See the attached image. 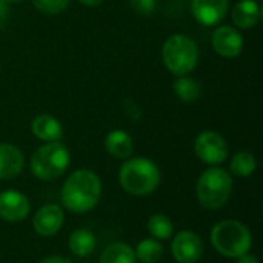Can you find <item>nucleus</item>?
<instances>
[{
    "label": "nucleus",
    "mask_w": 263,
    "mask_h": 263,
    "mask_svg": "<svg viewBox=\"0 0 263 263\" xmlns=\"http://www.w3.org/2000/svg\"><path fill=\"white\" fill-rule=\"evenodd\" d=\"M5 2H6L8 5H12V3H22L23 0H5Z\"/></svg>",
    "instance_id": "obj_29"
},
{
    "label": "nucleus",
    "mask_w": 263,
    "mask_h": 263,
    "mask_svg": "<svg viewBox=\"0 0 263 263\" xmlns=\"http://www.w3.org/2000/svg\"><path fill=\"white\" fill-rule=\"evenodd\" d=\"M174 94L182 100V102H196L200 94H202V85L199 80L190 76H179L176 82L173 83Z\"/></svg>",
    "instance_id": "obj_18"
},
{
    "label": "nucleus",
    "mask_w": 263,
    "mask_h": 263,
    "mask_svg": "<svg viewBox=\"0 0 263 263\" xmlns=\"http://www.w3.org/2000/svg\"><path fill=\"white\" fill-rule=\"evenodd\" d=\"M32 3L40 12L54 15V14H60L62 11H65L69 6L71 0H32Z\"/></svg>",
    "instance_id": "obj_23"
},
{
    "label": "nucleus",
    "mask_w": 263,
    "mask_h": 263,
    "mask_svg": "<svg viewBox=\"0 0 263 263\" xmlns=\"http://www.w3.org/2000/svg\"><path fill=\"white\" fill-rule=\"evenodd\" d=\"M131 8L142 15H149L156 11L157 0H129Z\"/></svg>",
    "instance_id": "obj_24"
},
{
    "label": "nucleus",
    "mask_w": 263,
    "mask_h": 263,
    "mask_svg": "<svg viewBox=\"0 0 263 263\" xmlns=\"http://www.w3.org/2000/svg\"><path fill=\"white\" fill-rule=\"evenodd\" d=\"M63 223H65V213L62 206L54 203L42 206L32 219V227L35 233L42 237H51L57 234L62 230Z\"/></svg>",
    "instance_id": "obj_12"
},
{
    "label": "nucleus",
    "mask_w": 263,
    "mask_h": 263,
    "mask_svg": "<svg viewBox=\"0 0 263 263\" xmlns=\"http://www.w3.org/2000/svg\"><path fill=\"white\" fill-rule=\"evenodd\" d=\"M211 43H213L214 51L219 55L225 59H234L243 49V35L240 34L237 28L223 25L214 31Z\"/></svg>",
    "instance_id": "obj_10"
},
{
    "label": "nucleus",
    "mask_w": 263,
    "mask_h": 263,
    "mask_svg": "<svg viewBox=\"0 0 263 263\" xmlns=\"http://www.w3.org/2000/svg\"><path fill=\"white\" fill-rule=\"evenodd\" d=\"M102 197V180L91 170L74 171L62 186V203L72 213H88Z\"/></svg>",
    "instance_id": "obj_1"
},
{
    "label": "nucleus",
    "mask_w": 263,
    "mask_h": 263,
    "mask_svg": "<svg viewBox=\"0 0 263 263\" xmlns=\"http://www.w3.org/2000/svg\"><path fill=\"white\" fill-rule=\"evenodd\" d=\"M68 247L74 256L88 257L94 253V250L97 247V239H96L94 233H91L89 230L79 228L71 233V236L68 239Z\"/></svg>",
    "instance_id": "obj_17"
},
{
    "label": "nucleus",
    "mask_w": 263,
    "mask_h": 263,
    "mask_svg": "<svg viewBox=\"0 0 263 263\" xmlns=\"http://www.w3.org/2000/svg\"><path fill=\"white\" fill-rule=\"evenodd\" d=\"M162 180V174L159 166L146 157H133L128 159L120 171H119V182L122 188L137 197L148 196L154 193Z\"/></svg>",
    "instance_id": "obj_2"
},
{
    "label": "nucleus",
    "mask_w": 263,
    "mask_h": 263,
    "mask_svg": "<svg viewBox=\"0 0 263 263\" xmlns=\"http://www.w3.org/2000/svg\"><path fill=\"white\" fill-rule=\"evenodd\" d=\"M162 60L176 77L188 76L199 63L197 43L186 34H173L163 43Z\"/></svg>",
    "instance_id": "obj_5"
},
{
    "label": "nucleus",
    "mask_w": 263,
    "mask_h": 263,
    "mask_svg": "<svg viewBox=\"0 0 263 263\" xmlns=\"http://www.w3.org/2000/svg\"><path fill=\"white\" fill-rule=\"evenodd\" d=\"M39 263H72L71 260L65 259V257H59V256H51V257H45L43 260Z\"/></svg>",
    "instance_id": "obj_26"
},
{
    "label": "nucleus",
    "mask_w": 263,
    "mask_h": 263,
    "mask_svg": "<svg viewBox=\"0 0 263 263\" xmlns=\"http://www.w3.org/2000/svg\"><path fill=\"white\" fill-rule=\"evenodd\" d=\"M230 9V0H191V12L203 26L219 25Z\"/></svg>",
    "instance_id": "obj_11"
},
{
    "label": "nucleus",
    "mask_w": 263,
    "mask_h": 263,
    "mask_svg": "<svg viewBox=\"0 0 263 263\" xmlns=\"http://www.w3.org/2000/svg\"><path fill=\"white\" fill-rule=\"evenodd\" d=\"M194 151L203 163L211 166L223 163L230 154L227 140L216 131L200 133L196 139Z\"/></svg>",
    "instance_id": "obj_7"
},
{
    "label": "nucleus",
    "mask_w": 263,
    "mask_h": 263,
    "mask_svg": "<svg viewBox=\"0 0 263 263\" xmlns=\"http://www.w3.org/2000/svg\"><path fill=\"white\" fill-rule=\"evenodd\" d=\"M25 166L23 153L11 143H0V180L17 177Z\"/></svg>",
    "instance_id": "obj_13"
},
{
    "label": "nucleus",
    "mask_w": 263,
    "mask_h": 263,
    "mask_svg": "<svg viewBox=\"0 0 263 263\" xmlns=\"http://www.w3.org/2000/svg\"><path fill=\"white\" fill-rule=\"evenodd\" d=\"M256 2H259V0H256Z\"/></svg>",
    "instance_id": "obj_30"
},
{
    "label": "nucleus",
    "mask_w": 263,
    "mask_h": 263,
    "mask_svg": "<svg viewBox=\"0 0 263 263\" xmlns=\"http://www.w3.org/2000/svg\"><path fill=\"white\" fill-rule=\"evenodd\" d=\"M71 163V154L68 148L60 142H48L37 148L31 157V173L43 182L59 179L66 173Z\"/></svg>",
    "instance_id": "obj_6"
},
{
    "label": "nucleus",
    "mask_w": 263,
    "mask_h": 263,
    "mask_svg": "<svg viewBox=\"0 0 263 263\" xmlns=\"http://www.w3.org/2000/svg\"><path fill=\"white\" fill-rule=\"evenodd\" d=\"M105 149L116 159H129L134 151V142L131 136L123 129H112L105 137Z\"/></svg>",
    "instance_id": "obj_16"
},
{
    "label": "nucleus",
    "mask_w": 263,
    "mask_h": 263,
    "mask_svg": "<svg viewBox=\"0 0 263 263\" xmlns=\"http://www.w3.org/2000/svg\"><path fill=\"white\" fill-rule=\"evenodd\" d=\"M236 263H259V260H257L256 256L247 253V254H242L240 257H237V262Z\"/></svg>",
    "instance_id": "obj_25"
},
{
    "label": "nucleus",
    "mask_w": 263,
    "mask_h": 263,
    "mask_svg": "<svg viewBox=\"0 0 263 263\" xmlns=\"http://www.w3.org/2000/svg\"><path fill=\"white\" fill-rule=\"evenodd\" d=\"M171 253L177 263H197L203 254V242L193 231H180L174 236Z\"/></svg>",
    "instance_id": "obj_8"
},
{
    "label": "nucleus",
    "mask_w": 263,
    "mask_h": 263,
    "mask_svg": "<svg viewBox=\"0 0 263 263\" xmlns=\"http://www.w3.org/2000/svg\"><path fill=\"white\" fill-rule=\"evenodd\" d=\"M32 134L42 142H60L63 137L62 123L51 114H40L31 123Z\"/></svg>",
    "instance_id": "obj_14"
},
{
    "label": "nucleus",
    "mask_w": 263,
    "mask_h": 263,
    "mask_svg": "<svg viewBox=\"0 0 263 263\" xmlns=\"http://www.w3.org/2000/svg\"><path fill=\"white\" fill-rule=\"evenodd\" d=\"M146 228H148V233L151 234V237L157 239V240L171 239L173 233H174V225H173L171 219L166 214H162V213L153 214L148 219Z\"/></svg>",
    "instance_id": "obj_21"
},
{
    "label": "nucleus",
    "mask_w": 263,
    "mask_h": 263,
    "mask_svg": "<svg viewBox=\"0 0 263 263\" xmlns=\"http://www.w3.org/2000/svg\"><path fill=\"white\" fill-rule=\"evenodd\" d=\"M233 193L231 174L219 166L205 170L196 185L199 203L206 210H219L227 205Z\"/></svg>",
    "instance_id": "obj_4"
},
{
    "label": "nucleus",
    "mask_w": 263,
    "mask_h": 263,
    "mask_svg": "<svg viewBox=\"0 0 263 263\" xmlns=\"http://www.w3.org/2000/svg\"><path fill=\"white\" fill-rule=\"evenodd\" d=\"M99 263H137V257L129 245L117 242L105 248Z\"/></svg>",
    "instance_id": "obj_19"
},
{
    "label": "nucleus",
    "mask_w": 263,
    "mask_h": 263,
    "mask_svg": "<svg viewBox=\"0 0 263 263\" xmlns=\"http://www.w3.org/2000/svg\"><path fill=\"white\" fill-rule=\"evenodd\" d=\"M233 23L237 29L254 28L260 20V5L256 0H240L234 5L231 12Z\"/></svg>",
    "instance_id": "obj_15"
},
{
    "label": "nucleus",
    "mask_w": 263,
    "mask_h": 263,
    "mask_svg": "<svg viewBox=\"0 0 263 263\" xmlns=\"http://www.w3.org/2000/svg\"><path fill=\"white\" fill-rule=\"evenodd\" d=\"M134 253L137 260L142 263H157L163 256V245L160 243V240L148 237L137 243Z\"/></svg>",
    "instance_id": "obj_20"
},
{
    "label": "nucleus",
    "mask_w": 263,
    "mask_h": 263,
    "mask_svg": "<svg viewBox=\"0 0 263 263\" xmlns=\"http://www.w3.org/2000/svg\"><path fill=\"white\" fill-rule=\"evenodd\" d=\"M256 168H257V160L248 151L237 153L230 163V171L237 177H250L251 174H254Z\"/></svg>",
    "instance_id": "obj_22"
},
{
    "label": "nucleus",
    "mask_w": 263,
    "mask_h": 263,
    "mask_svg": "<svg viewBox=\"0 0 263 263\" xmlns=\"http://www.w3.org/2000/svg\"><path fill=\"white\" fill-rule=\"evenodd\" d=\"M29 211L31 202L23 193L17 190L0 193V219L6 222H22L29 216Z\"/></svg>",
    "instance_id": "obj_9"
},
{
    "label": "nucleus",
    "mask_w": 263,
    "mask_h": 263,
    "mask_svg": "<svg viewBox=\"0 0 263 263\" xmlns=\"http://www.w3.org/2000/svg\"><path fill=\"white\" fill-rule=\"evenodd\" d=\"M82 5H86V6H99V5H102L105 0H79Z\"/></svg>",
    "instance_id": "obj_28"
},
{
    "label": "nucleus",
    "mask_w": 263,
    "mask_h": 263,
    "mask_svg": "<svg viewBox=\"0 0 263 263\" xmlns=\"http://www.w3.org/2000/svg\"><path fill=\"white\" fill-rule=\"evenodd\" d=\"M211 243L220 256L237 259L250 253L253 234L248 227L239 220H222L211 230Z\"/></svg>",
    "instance_id": "obj_3"
},
{
    "label": "nucleus",
    "mask_w": 263,
    "mask_h": 263,
    "mask_svg": "<svg viewBox=\"0 0 263 263\" xmlns=\"http://www.w3.org/2000/svg\"><path fill=\"white\" fill-rule=\"evenodd\" d=\"M8 3L5 2V0H0V23L3 22V20H6V17H8Z\"/></svg>",
    "instance_id": "obj_27"
}]
</instances>
